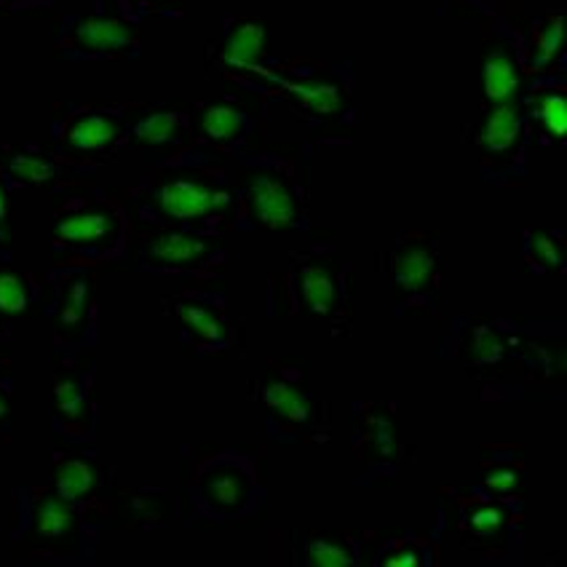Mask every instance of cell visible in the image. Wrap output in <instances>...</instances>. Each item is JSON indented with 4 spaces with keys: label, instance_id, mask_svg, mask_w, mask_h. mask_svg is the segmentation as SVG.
Returning <instances> with one entry per match:
<instances>
[{
    "label": "cell",
    "instance_id": "obj_1",
    "mask_svg": "<svg viewBox=\"0 0 567 567\" xmlns=\"http://www.w3.org/2000/svg\"><path fill=\"white\" fill-rule=\"evenodd\" d=\"M179 522L188 530H244L268 514V457L249 442H185Z\"/></svg>",
    "mask_w": 567,
    "mask_h": 567
},
{
    "label": "cell",
    "instance_id": "obj_2",
    "mask_svg": "<svg viewBox=\"0 0 567 567\" xmlns=\"http://www.w3.org/2000/svg\"><path fill=\"white\" fill-rule=\"evenodd\" d=\"M134 209L142 225L236 234V188L230 158L193 147L166 158L137 188Z\"/></svg>",
    "mask_w": 567,
    "mask_h": 567
},
{
    "label": "cell",
    "instance_id": "obj_3",
    "mask_svg": "<svg viewBox=\"0 0 567 567\" xmlns=\"http://www.w3.org/2000/svg\"><path fill=\"white\" fill-rule=\"evenodd\" d=\"M266 316L284 324H324L334 338L353 330V266L332 241L295 249L287 266L268 276Z\"/></svg>",
    "mask_w": 567,
    "mask_h": 567
},
{
    "label": "cell",
    "instance_id": "obj_4",
    "mask_svg": "<svg viewBox=\"0 0 567 567\" xmlns=\"http://www.w3.org/2000/svg\"><path fill=\"white\" fill-rule=\"evenodd\" d=\"M236 234H311L308 164L298 151L249 147L230 158Z\"/></svg>",
    "mask_w": 567,
    "mask_h": 567
},
{
    "label": "cell",
    "instance_id": "obj_5",
    "mask_svg": "<svg viewBox=\"0 0 567 567\" xmlns=\"http://www.w3.org/2000/svg\"><path fill=\"white\" fill-rule=\"evenodd\" d=\"M434 536L453 540L482 565H517L527 546V506L493 498L476 485H444L436 493Z\"/></svg>",
    "mask_w": 567,
    "mask_h": 567
},
{
    "label": "cell",
    "instance_id": "obj_6",
    "mask_svg": "<svg viewBox=\"0 0 567 567\" xmlns=\"http://www.w3.org/2000/svg\"><path fill=\"white\" fill-rule=\"evenodd\" d=\"M247 394L262 412L266 434L281 447H324L332 440V408L298 359L274 357L249 380Z\"/></svg>",
    "mask_w": 567,
    "mask_h": 567
},
{
    "label": "cell",
    "instance_id": "obj_7",
    "mask_svg": "<svg viewBox=\"0 0 567 567\" xmlns=\"http://www.w3.org/2000/svg\"><path fill=\"white\" fill-rule=\"evenodd\" d=\"M164 316L177 327L179 346L193 359H236L244 353L247 324L230 302L228 281H188L161 302Z\"/></svg>",
    "mask_w": 567,
    "mask_h": 567
},
{
    "label": "cell",
    "instance_id": "obj_8",
    "mask_svg": "<svg viewBox=\"0 0 567 567\" xmlns=\"http://www.w3.org/2000/svg\"><path fill=\"white\" fill-rule=\"evenodd\" d=\"M380 276L391 287L399 319H434L442 308L440 236L429 228L396 230L394 244L380 249Z\"/></svg>",
    "mask_w": 567,
    "mask_h": 567
},
{
    "label": "cell",
    "instance_id": "obj_9",
    "mask_svg": "<svg viewBox=\"0 0 567 567\" xmlns=\"http://www.w3.org/2000/svg\"><path fill=\"white\" fill-rule=\"evenodd\" d=\"M351 455L359 487H389L415 463V444L402 436V408L396 399H353Z\"/></svg>",
    "mask_w": 567,
    "mask_h": 567
},
{
    "label": "cell",
    "instance_id": "obj_10",
    "mask_svg": "<svg viewBox=\"0 0 567 567\" xmlns=\"http://www.w3.org/2000/svg\"><path fill=\"white\" fill-rule=\"evenodd\" d=\"M134 262L147 274L172 276L183 279V284L225 279L230 236L142 225L134 244Z\"/></svg>",
    "mask_w": 567,
    "mask_h": 567
},
{
    "label": "cell",
    "instance_id": "obj_11",
    "mask_svg": "<svg viewBox=\"0 0 567 567\" xmlns=\"http://www.w3.org/2000/svg\"><path fill=\"white\" fill-rule=\"evenodd\" d=\"M468 145L480 161V174L487 185L501 190H517L527 179V132L522 100L485 105L480 121L468 132Z\"/></svg>",
    "mask_w": 567,
    "mask_h": 567
},
{
    "label": "cell",
    "instance_id": "obj_12",
    "mask_svg": "<svg viewBox=\"0 0 567 567\" xmlns=\"http://www.w3.org/2000/svg\"><path fill=\"white\" fill-rule=\"evenodd\" d=\"M124 236V215L102 198H75L54 220V244L68 252L102 257L115 252Z\"/></svg>",
    "mask_w": 567,
    "mask_h": 567
},
{
    "label": "cell",
    "instance_id": "obj_13",
    "mask_svg": "<svg viewBox=\"0 0 567 567\" xmlns=\"http://www.w3.org/2000/svg\"><path fill=\"white\" fill-rule=\"evenodd\" d=\"M260 126V115L247 102L217 100L190 111L193 145L223 158H236L249 151Z\"/></svg>",
    "mask_w": 567,
    "mask_h": 567
},
{
    "label": "cell",
    "instance_id": "obj_14",
    "mask_svg": "<svg viewBox=\"0 0 567 567\" xmlns=\"http://www.w3.org/2000/svg\"><path fill=\"white\" fill-rule=\"evenodd\" d=\"M372 527H300L289 538L295 567H364Z\"/></svg>",
    "mask_w": 567,
    "mask_h": 567
},
{
    "label": "cell",
    "instance_id": "obj_15",
    "mask_svg": "<svg viewBox=\"0 0 567 567\" xmlns=\"http://www.w3.org/2000/svg\"><path fill=\"white\" fill-rule=\"evenodd\" d=\"M284 100L313 124H330L348 111V86L338 73L298 70V73H268Z\"/></svg>",
    "mask_w": 567,
    "mask_h": 567
},
{
    "label": "cell",
    "instance_id": "obj_16",
    "mask_svg": "<svg viewBox=\"0 0 567 567\" xmlns=\"http://www.w3.org/2000/svg\"><path fill=\"white\" fill-rule=\"evenodd\" d=\"M476 487L493 498L527 506V450L517 442H489L476 453Z\"/></svg>",
    "mask_w": 567,
    "mask_h": 567
},
{
    "label": "cell",
    "instance_id": "obj_17",
    "mask_svg": "<svg viewBox=\"0 0 567 567\" xmlns=\"http://www.w3.org/2000/svg\"><path fill=\"white\" fill-rule=\"evenodd\" d=\"M81 508L68 504L54 489L38 493L28 512V538L43 551H75L83 536Z\"/></svg>",
    "mask_w": 567,
    "mask_h": 567
},
{
    "label": "cell",
    "instance_id": "obj_18",
    "mask_svg": "<svg viewBox=\"0 0 567 567\" xmlns=\"http://www.w3.org/2000/svg\"><path fill=\"white\" fill-rule=\"evenodd\" d=\"M525 68L517 43L508 35H493L482 47V96L485 105L514 102L525 96Z\"/></svg>",
    "mask_w": 567,
    "mask_h": 567
},
{
    "label": "cell",
    "instance_id": "obj_19",
    "mask_svg": "<svg viewBox=\"0 0 567 567\" xmlns=\"http://www.w3.org/2000/svg\"><path fill=\"white\" fill-rule=\"evenodd\" d=\"M442 563V544L434 530L378 533L370 540L364 567H436Z\"/></svg>",
    "mask_w": 567,
    "mask_h": 567
},
{
    "label": "cell",
    "instance_id": "obj_20",
    "mask_svg": "<svg viewBox=\"0 0 567 567\" xmlns=\"http://www.w3.org/2000/svg\"><path fill=\"white\" fill-rule=\"evenodd\" d=\"M268 28L262 19H230L225 24L215 60L230 73L266 75Z\"/></svg>",
    "mask_w": 567,
    "mask_h": 567
},
{
    "label": "cell",
    "instance_id": "obj_21",
    "mask_svg": "<svg viewBox=\"0 0 567 567\" xmlns=\"http://www.w3.org/2000/svg\"><path fill=\"white\" fill-rule=\"evenodd\" d=\"M126 137L134 145L158 151L169 158L196 147L190 134V111H174V107H156V111L142 113L137 121L128 124Z\"/></svg>",
    "mask_w": 567,
    "mask_h": 567
},
{
    "label": "cell",
    "instance_id": "obj_22",
    "mask_svg": "<svg viewBox=\"0 0 567 567\" xmlns=\"http://www.w3.org/2000/svg\"><path fill=\"white\" fill-rule=\"evenodd\" d=\"M94 321V279L89 274L64 276L56 287L54 327L60 340L79 346Z\"/></svg>",
    "mask_w": 567,
    "mask_h": 567
},
{
    "label": "cell",
    "instance_id": "obj_23",
    "mask_svg": "<svg viewBox=\"0 0 567 567\" xmlns=\"http://www.w3.org/2000/svg\"><path fill=\"white\" fill-rule=\"evenodd\" d=\"M530 142L538 147H559L565 140L567 113L565 89L559 83H538L527 96H522Z\"/></svg>",
    "mask_w": 567,
    "mask_h": 567
},
{
    "label": "cell",
    "instance_id": "obj_24",
    "mask_svg": "<svg viewBox=\"0 0 567 567\" xmlns=\"http://www.w3.org/2000/svg\"><path fill=\"white\" fill-rule=\"evenodd\" d=\"M105 487L102 463L92 455L64 453L54 461V493L68 504L83 508Z\"/></svg>",
    "mask_w": 567,
    "mask_h": 567
},
{
    "label": "cell",
    "instance_id": "obj_25",
    "mask_svg": "<svg viewBox=\"0 0 567 567\" xmlns=\"http://www.w3.org/2000/svg\"><path fill=\"white\" fill-rule=\"evenodd\" d=\"M126 140V126L118 115L86 111L68 121L62 128V145L79 153H107Z\"/></svg>",
    "mask_w": 567,
    "mask_h": 567
},
{
    "label": "cell",
    "instance_id": "obj_26",
    "mask_svg": "<svg viewBox=\"0 0 567 567\" xmlns=\"http://www.w3.org/2000/svg\"><path fill=\"white\" fill-rule=\"evenodd\" d=\"M522 268L536 279H565L567 236L559 228H527L522 234Z\"/></svg>",
    "mask_w": 567,
    "mask_h": 567
},
{
    "label": "cell",
    "instance_id": "obj_27",
    "mask_svg": "<svg viewBox=\"0 0 567 567\" xmlns=\"http://www.w3.org/2000/svg\"><path fill=\"white\" fill-rule=\"evenodd\" d=\"M121 514L134 530H164L179 519V501L166 487H134L126 493Z\"/></svg>",
    "mask_w": 567,
    "mask_h": 567
},
{
    "label": "cell",
    "instance_id": "obj_28",
    "mask_svg": "<svg viewBox=\"0 0 567 567\" xmlns=\"http://www.w3.org/2000/svg\"><path fill=\"white\" fill-rule=\"evenodd\" d=\"M54 415L64 429L89 431L94 425L96 402L89 372H70L54 383Z\"/></svg>",
    "mask_w": 567,
    "mask_h": 567
},
{
    "label": "cell",
    "instance_id": "obj_29",
    "mask_svg": "<svg viewBox=\"0 0 567 567\" xmlns=\"http://www.w3.org/2000/svg\"><path fill=\"white\" fill-rule=\"evenodd\" d=\"M73 43L89 54H124L137 47V30L126 19L92 17L73 30Z\"/></svg>",
    "mask_w": 567,
    "mask_h": 567
},
{
    "label": "cell",
    "instance_id": "obj_30",
    "mask_svg": "<svg viewBox=\"0 0 567 567\" xmlns=\"http://www.w3.org/2000/svg\"><path fill=\"white\" fill-rule=\"evenodd\" d=\"M559 49H563V17L540 14L533 19L530 30H527L525 35V43H522L519 49L522 68H525L527 75L544 73V70L557 60Z\"/></svg>",
    "mask_w": 567,
    "mask_h": 567
},
{
    "label": "cell",
    "instance_id": "obj_31",
    "mask_svg": "<svg viewBox=\"0 0 567 567\" xmlns=\"http://www.w3.org/2000/svg\"><path fill=\"white\" fill-rule=\"evenodd\" d=\"M6 174H9L14 183L30 185V188H43V185L56 183V164L47 156H38V153L19 151L14 156L6 161Z\"/></svg>",
    "mask_w": 567,
    "mask_h": 567
},
{
    "label": "cell",
    "instance_id": "obj_32",
    "mask_svg": "<svg viewBox=\"0 0 567 567\" xmlns=\"http://www.w3.org/2000/svg\"><path fill=\"white\" fill-rule=\"evenodd\" d=\"M35 306L32 281L19 270H0V313L24 316Z\"/></svg>",
    "mask_w": 567,
    "mask_h": 567
},
{
    "label": "cell",
    "instance_id": "obj_33",
    "mask_svg": "<svg viewBox=\"0 0 567 567\" xmlns=\"http://www.w3.org/2000/svg\"><path fill=\"white\" fill-rule=\"evenodd\" d=\"M11 412H14V404H11V391L0 383V425L11 421Z\"/></svg>",
    "mask_w": 567,
    "mask_h": 567
},
{
    "label": "cell",
    "instance_id": "obj_34",
    "mask_svg": "<svg viewBox=\"0 0 567 567\" xmlns=\"http://www.w3.org/2000/svg\"><path fill=\"white\" fill-rule=\"evenodd\" d=\"M9 215H11L9 193H6V185L0 183V230H3V228H6V223H9Z\"/></svg>",
    "mask_w": 567,
    "mask_h": 567
},
{
    "label": "cell",
    "instance_id": "obj_35",
    "mask_svg": "<svg viewBox=\"0 0 567 567\" xmlns=\"http://www.w3.org/2000/svg\"><path fill=\"white\" fill-rule=\"evenodd\" d=\"M151 3H177V0H151Z\"/></svg>",
    "mask_w": 567,
    "mask_h": 567
},
{
    "label": "cell",
    "instance_id": "obj_36",
    "mask_svg": "<svg viewBox=\"0 0 567 567\" xmlns=\"http://www.w3.org/2000/svg\"><path fill=\"white\" fill-rule=\"evenodd\" d=\"M0 316H3V313H0Z\"/></svg>",
    "mask_w": 567,
    "mask_h": 567
}]
</instances>
